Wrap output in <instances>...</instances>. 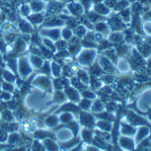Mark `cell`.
Here are the masks:
<instances>
[{"mask_svg": "<svg viewBox=\"0 0 151 151\" xmlns=\"http://www.w3.org/2000/svg\"><path fill=\"white\" fill-rule=\"evenodd\" d=\"M66 9L68 14L73 16H81L84 14V7L79 2H69L66 6Z\"/></svg>", "mask_w": 151, "mask_h": 151, "instance_id": "cell-1", "label": "cell"}, {"mask_svg": "<svg viewBox=\"0 0 151 151\" xmlns=\"http://www.w3.org/2000/svg\"><path fill=\"white\" fill-rule=\"evenodd\" d=\"M65 24V21L58 17H51L43 23L44 28H58Z\"/></svg>", "mask_w": 151, "mask_h": 151, "instance_id": "cell-2", "label": "cell"}, {"mask_svg": "<svg viewBox=\"0 0 151 151\" xmlns=\"http://www.w3.org/2000/svg\"><path fill=\"white\" fill-rule=\"evenodd\" d=\"M27 19L32 25L42 24L45 21V15L43 14V12H41V13H31L27 17Z\"/></svg>", "mask_w": 151, "mask_h": 151, "instance_id": "cell-3", "label": "cell"}, {"mask_svg": "<svg viewBox=\"0 0 151 151\" xmlns=\"http://www.w3.org/2000/svg\"><path fill=\"white\" fill-rule=\"evenodd\" d=\"M127 117H128V120L130 122V123L133 124V125H138V124H145V125H147L149 127V123L145 120L143 119L142 117L137 115L136 114L132 113V112H128L127 113Z\"/></svg>", "mask_w": 151, "mask_h": 151, "instance_id": "cell-4", "label": "cell"}, {"mask_svg": "<svg viewBox=\"0 0 151 151\" xmlns=\"http://www.w3.org/2000/svg\"><path fill=\"white\" fill-rule=\"evenodd\" d=\"M40 33L42 35L47 36L50 39L52 38V39H57L60 38V30L58 28H44V30H42Z\"/></svg>", "mask_w": 151, "mask_h": 151, "instance_id": "cell-5", "label": "cell"}, {"mask_svg": "<svg viewBox=\"0 0 151 151\" xmlns=\"http://www.w3.org/2000/svg\"><path fill=\"white\" fill-rule=\"evenodd\" d=\"M31 13H41L45 9V4L43 0H32L29 4Z\"/></svg>", "mask_w": 151, "mask_h": 151, "instance_id": "cell-6", "label": "cell"}, {"mask_svg": "<svg viewBox=\"0 0 151 151\" xmlns=\"http://www.w3.org/2000/svg\"><path fill=\"white\" fill-rule=\"evenodd\" d=\"M19 29L25 34H28L33 31V26L32 24L26 19H21L19 21Z\"/></svg>", "mask_w": 151, "mask_h": 151, "instance_id": "cell-7", "label": "cell"}, {"mask_svg": "<svg viewBox=\"0 0 151 151\" xmlns=\"http://www.w3.org/2000/svg\"><path fill=\"white\" fill-rule=\"evenodd\" d=\"M120 145L130 151H134V142L132 139L127 138V137H121L120 138Z\"/></svg>", "mask_w": 151, "mask_h": 151, "instance_id": "cell-8", "label": "cell"}, {"mask_svg": "<svg viewBox=\"0 0 151 151\" xmlns=\"http://www.w3.org/2000/svg\"><path fill=\"white\" fill-rule=\"evenodd\" d=\"M20 66H21V72H22V74H23V76H26V75H28L31 71V69L29 66V63L25 60V58H22L21 59Z\"/></svg>", "mask_w": 151, "mask_h": 151, "instance_id": "cell-9", "label": "cell"}, {"mask_svg": "<svg viewBox=\"0 0 151 151\" xmlns=\"http://www.w3.org/2000/svg\"><path fill=\"white\" fill-rule=\"evenodd\" d=\"M94 12L98 15H107L109 13V8L101 3H98L94 6Z\"/></svg>", "mask_w": 151, "mask_h": 151, "instance_id": "cell-10", "label": "cell"}, {"mask_svg": "<svg viewBox=\"0 0 151 151\" xmlns=\"http://www.w3.org/2000/svg\"><path fill=\"white\" fill-rule=\"evenodd\" d=\"M19 11H20V14L24 16V17H28L30 14H31V9H30V7H29V4H22L21 5L20 8H19Z\"/></svg>", "mask_w": 151, "mask_h": 151, "instance_id": "cell-11", "label": "cell"}, {"mask_svg": "<svg viewBox=\"0 0 151 151\" xmlns=\"http://www.w3.org/2000/svg\"><path fill=\"white\" fill-rule=\"evenodd\" d=\"M148 133H149V128L148 127L139 128L138 134H137V141H140L143 139H145L147 137V135H148Z\"/></svg>", "mask_w": 151, "mask_h": 151, "instance_id": "cell-12", "label": "cell"}, {"mask_svg": "<svg viewBox=\"0 0 151 151\" xmlns=\"http://www.w3.org/2000/svg\"><path fill=\"white\" fill-rule=\"evenodd\" d=\"M136 131L135 128H133L132 125L130 124H124L123 123L122 124V132L125 135H132V134H134Z\"/></svg>", "mask_w": 151, "mask_h": 151, "instance_id": "cell-13", "label": "cell"}, {"mask_svg": "<svg viewBox=\"0 0 151 151\" xmlns=\"http://www.w3.org/2000/svg\"><path fill=\"white\" fill-rule=\"evenodd\" d=\"M0 27H1V30H2L3 32L9 33V32H11L13 31L14 25H13V23L10 21H6Z\"/></svg>", "mask_w": 151, "mask_h": 151, "instance_id": "cell-14", "label": "cell"}, {"mask_svg": "<svg viewBox=\"0 0 151 151\" xmlns=\"http://www.w3.org/2000/svg\"><path fill=\"white\" fill-rule=\"evenodd\" d=\"M93 51H87L86 54H83L82 55V57H81V61L82 63L84 62L85 63H88L92 61V58H93Z\"/></svg>", "mask_w": 151, "mask_h": 151, "instance_id": "cell-15", "label": "cell"}, {"mask_svg": "<svg viewBox=\"0 0 151 151\" xmlns=\"http://www.w3.org/2000/svg\"><path fill=\"white\" fill-rule=\"evenodd\" d=\"M76 33L78 37H83L86 34V28L84 25H78L76 28Z\"/></svg>", "mask_w": 151, "mask_h": 151, "instance_id": "cell-16", "label": "cell"}, {"mask_svg": "<svg viewBox=\"0 0 151 151\" xmlns=\"http://www.w3.org/2000/svg\"><path fill=\"white\" fill-rule=\"evenodd\" d=\"M60 33H61L62 37H63L64 39H70V38L72 37V31H71V29L68 28V27L63 28Z\"/></svg>", "mask_w": 151, "mask_h": 151, "instance_id": "cell-17", "label": "cell"}, {"mask_svg": "<svg viewBox=\"0 0 151 151\" xmlns=\"http://www.w3.org/2000/svg\"><path fill=\"white\" fill-rule=\"evenodd\" d=\"M98 125H99L102 130H105V131H110V129H111V125H110V123H108V122H101V123H99Z\"/></svg>", "mask_w": 151, "mask_h": 151, "instance_id": "cell-18", "label": "cell"}, {"mask_svg": "<svg viewBox=\"0 0 151 151\" xmlns=\"http://www.w3.org/2000/svg\"><path fill=\"white\" fill-rule=\"evenodd\" d=\"M96 30L99 31H105L107 30V25L104 23H98L95 26Z\"/></svg>", "mask_w": 151, "mask_h": 151, "instance_id": "cell-19", "label": "cell"}, {"mask_svg": "<svg viewBox=\"0 0 151 151\" xmlns=\"http://www.w3.org/2000/svg\"><path fill=\"white\" fill-rule=\"evenodd\" d=\"M78 77H79V79H80L82 82H86L88 81L86 73L85 71H78Z\"/></svg>", "mask_w": 151, "mask_h": 151, "instance_id": "cell-20", "label": "cell"}, {"mask_svg": "<svg viewBox=\"0 0 151 151\" xmlns=\"http://www.w3.org/2000/svg\"><path fill=\"white\" fill-rule=\"evenodd\" d=\"M31 61L33 62V63L35 65H37V67H40V65L42 64V62H43L40 58L37 57V56H31Z\"/></svg>", "mask_w": 151, "mask_h": 151, "instance_id": "cell-21", "label": "cell"}, {"mask_svg": "<svg viewBox=\"0 0 151 151\" xmlns=\"http://www.w3.org/2000/svg\"><path fill=\"white\" fill-rule=\"evenodd\" d=\"M52 69H53V73L55 74V76H59L60 71V68L59 67L58 64H56L55 63H52Z\"/></svg>", "mask_w": 151, "mask_h": 151, "instance_id": "cell-22", "label": "cell"}, {"mask_svg": "<svg viewBox=\"0 0 151 151\" xmlns=\"http://www.w3.org/2000/svg\"><path fill=\"white\" fill-rule=\"evenodd\" d=\"M94 108V111H100V110H101L102 109V105L101 104V102L100 101H97L96 103H95V105H94V107H93Z\"/></svg>", "mask_w": 151, "mask_h": 151, "instance_id": "cell-23", "label": "cell"}, {"mask_svg": "<svg viewBox=\"0 0 151 151\" xmlns=\"http://www.w3.org/2000/svg\"><path fill=\"white\" fill-rule=\"evenodd\" d=\"M57 47L61 49V48H65L66 47V42L65 41H59L57 42Z\"/></svg>", "mask_w": 151, "mask_h": 151, "instance_id": "cell-24", "label": "cell"}, {"mask_svg": "<svg viewBox=\"0 0 151 151\" xmlns=\"http://www.w3.org/2000/svg\"><path fill=\"white\" fill-rule=\"evenodd\" d=\"M127 6V3L125 1H122V2H119L117 4V8L121 9V8H124L125 7Z\"/></svg>", "mask_w": 151, "mask_h": 151, "instance_id": "cell-25", "label": "cell"}, {"mask_svg": "<svg viewBox=\"0 0 151 151\" xmlns=\"http://www.w3.org/2000/svg\"><path fill=\"white\" fill-rule=\"evenodd\" d=\"M60 2H65V1H68V0H59Z\"/></svg>", "mask_w": 151, "mask_h": 151, "instance_id": "cell-26", "label": "cell"}, {"mask_svg": "<svg viewBox=\"0 0 151 151\" xmlns=\"http://www.w3.org/2000/svg\"><path fill=\"white\" fill-rule=\"evenodd\" d=\"M43 1H45H45H50V0H43Z\"/></svg>", "mask_w": 151, "mask_h": 151, "instance_id": "cell-27", "label": "cell"}, {"mask_svg": "<svg viewBox=\"0 0 151 151\" xmlns=\"http://www.w3.org/2000/svg\"><path fill=\"white\" fill-rule=\"evenodd\" d=\"M1 61H2V60H1V57H0V62H1Z\"/></svg>", "mask_w": 151, "mask_h": 151, "instance_id": "cell-28", "label": "cell"}]
</instances>
